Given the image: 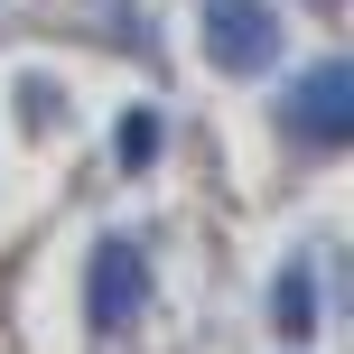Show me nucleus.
Returning a JSON list of instances; mask_svg holds the SVG:
<instances>
[{"mask_svg":"<svg viewBox=\"0 0 354 354\" xmlns=\"http://www.w3.org/2000/svg\"><path fill=\"white\" fill-rule=\"evenodd\" d=\"M140 308H149V252L131 243V233H103V243H93V270H84V317H93V336H122Z\"/></svg>","mask_w":354,"mask_h":354,"instance_id":"f257e3e1","label":"nucleus"},{"mask_svg":"<svg viewBox=\"0 0 354 354\" xmlns=\"http://www.w3.org/2000/svg\"><path fill=\"white\" fill-rule=\"evenodd\" d=\"M196 28H205V56H214L224 75H261L270 56H280V19H270V0H205Z\"/></svg>","mask_w":354,"mask_h":354,"instance_id":"f03ea898","label":"nucleus"},{"mask_svg":"<svg viewBox=\"0 0 354 354\" xmlns=\"http://www.w3.org/2000/svg\"><path fill=\"white\" fill-rule=\"evenodd\" d=\"M289 122H299V140H317V149L354 140V66H345V56H326V66H308V75H299V93H289Z\"/></svg>","mask_w":354,"mask_h":354,"instance_id":"7ed1b4c3","label":"nucleus"},{"mask_svg":"<svg viewBox=\"0 0 354 354\" xmlns=\"http://www.w3.org/2000/svg\"><path fill=\"white\" fill-rule=\"evenodd\" d=\"M270 326H280V336H317V270L308 261H289L280 280H270Z\"/></svg>","mask_w":354,"mask_h":354,"instance_id":"20e7f679","label":"nucleus"},{"mask_svg":"<svg viewBox=\"0 0 354 354\" xmlns=\"http://www.w3.org/2000/svg\"><path fill=\"white\" fill-rule=\"evenodd\" d=\"M112 149H122V168H149L159 159V112H122L112 122Z\"/></svg>","mask_w":354,"mask_h":354,"instance_id":"39448f33","label":"nucleus"},{"mask_svg":"<svg viewBox=\"0 0 354 354\" xmlns=\"http://www.w3.org/2000/svg\"><path fill=\"white\" fill-rule=\"evenodd\" d=\"M326 10H336V0H326Z\"/></svg>","mask_w":354,"mask_h":354,"instance_id":"423d86ee","label":"nucleus"}]
</instances>
